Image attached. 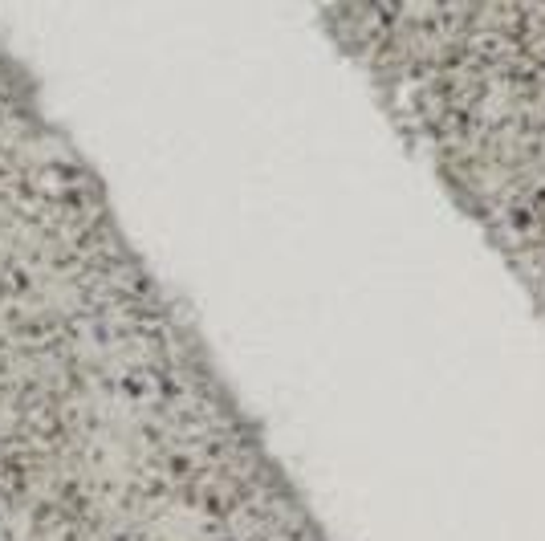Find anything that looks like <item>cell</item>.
Wrapping results in <instances>:
<instances>
[{
  "label": "cell",
  "mask_w": 545,
  "mask_h": 541,
  "mask_svg": "<svg viewBox=\"0 0 545 541\" xmlns=\"http://www.w3.org/2000/svg\"><path fill=\"white\" fill-rule=\"evenodd\" d=\"M163 533H167L171 541H200V537H204V525H200L196 517H188V513H167V517H163Z\"/></svg>",
  "instance_id": "obj_1"
}]
</instances>
